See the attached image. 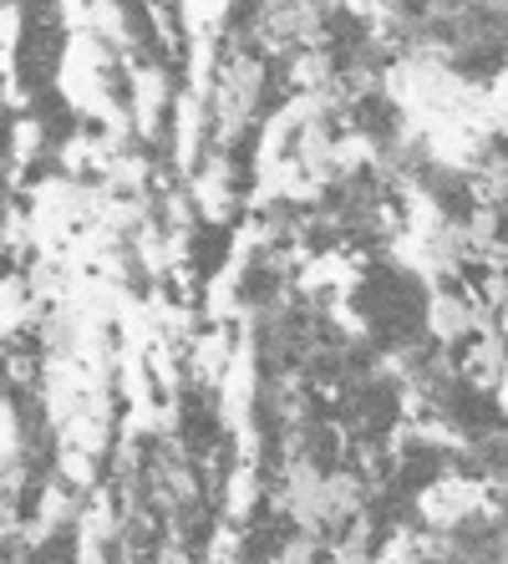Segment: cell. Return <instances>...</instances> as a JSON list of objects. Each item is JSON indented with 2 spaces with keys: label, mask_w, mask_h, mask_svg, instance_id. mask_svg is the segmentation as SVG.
Segmentation results:
<instances>
[{
  "label": "cell",
  "mask_w": 508,
  "mask_h": 564,
  "mask_svg": "<svg viewBox=\"0 0 508 564\" xmlns=\"http://www.w3.org/2000/svg\"><path fill=\"white\" fill-rule=\"evenodd\" d=\"M169 112H173V82L158 66H132V122H138V138L153 143Z\"/></svg>",
  "instance_id": "3957f363"
},
{
  "label": "cell",
  "mask_w": 508,
  "mask_h": 564,
  "mask_svg": "<svg viewBox=\"0 0 508 564\" xmlns=\"http://www.w3.org/2000/svg\"><path fill=\"white\" fill-rule=\"evenodd\" d=\"M264 87H270V62H264L245 36H229L219 46V66H214V87H209V143L229 148L255 128L264 107Z\"/></svg>",
  "instance_id": "6da1fadb"
},
{
  "label": "cell",
  "mask_w": 508,
  "mask_h": 564,
  "mask_svg": "<svg viewBox=\"0 0 508 564\" xmlns=\"http://www.w3.org/2000/svg\"><path fill=\"white\" fill-rule=\"evenodd\" d=\"M321 550H326L321 539H311V534H300L295 529L290 539H280V550H274L264 564H321Z\"/></svg>",
  "instance_id": "5b68a950"
},
{
  "label": "cell",
  "mask_w": 508,
  "mask_h": 564,
  "mask_svg": "<svg viewBox=\"0 0 508 564\" xmlns=\"http://www.w3.org/2000/svg\"><path fill=\"white\" fill-rule=\"evenodd\" d=\"M188 198H194V214L209 224H229L245 204L239 194V169H235V153L229 148H209L204 163L188 173Z\"/></svg>",
  "instance_id": "7a4b0ae2"
},
{
  "label": "cell",
  "mask_w": 508,
  "mask_h": 564,
  "mask_svg": "<svg viewBox=\"0 0 508 564\" xmlns=\"http://www.w3.org/2000/svg\"><path fill=\"white\" fill-rule=\"evenodd\" d=\"M341 77V62L331 46H300V52L285 56V87L295 93H326L331 82Z\"/></svg>",
  "instance_id": "277c9868"
}]
</instances>
